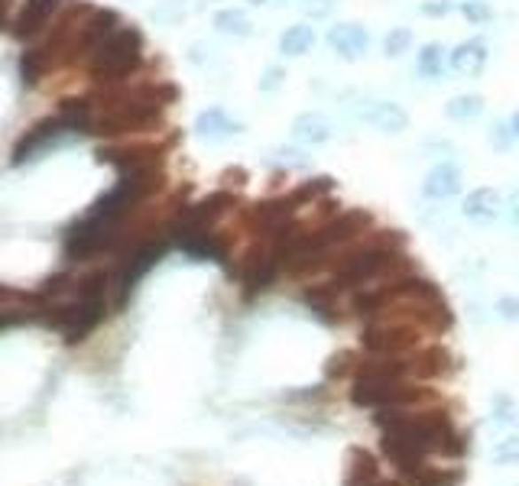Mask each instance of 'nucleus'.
I'll return each mask as SVG.
<instances>
[{"label": "nucleus", "mask_w": 519, "mask_h": 486, "mask_svg": "<svg viewBox=\"0 0 519 486\" xmlns=\"http://www.w3.org/2000/svg\"><path fill=\"white\" fill-rule=\"evenodd\" d=\"M166 250H169V243L162 240H146V243H140L137 250L127 256V260L121 263V270H117V279H114V305L117 309H123L127 305V299L133 295V289H137V282L146 276V272L156 266V263L166 256Z\"/></svg>", "instance_id": "7ed1b4c3"}, {"label": "nucleus", "mask_w": 519, "mask_h": 486, "mask_svg": "<svg viewBox=\"0 0 519 486\" xmlns=\"http://www.w3.org/2000/svg\"><path fill=\"white\" fill-rule=\"evenodd\" d=\"M461 13H464V20H471V23H487V20H491V7H487L484 0H464Z\"/></svg>", "instance_id": "72a5a7b5"}, {"label": "nucleus", "mask_w": 519, "mask_h": 486, "mask_svg": "<svg viewBox=\"0 0 519 486\" xmlns=\"http://www.w3.org/2000/svg\"><path fill=\"white\" fill-rule=\"evenodd\" d=\"M461 470H442V467H419L409 477V486H458Z\"/></svg>", "instance_id": "a878e982"}, {"label": "nucleus", "mask_w": 519, "mask_h": 486, "mask_svg": "<svg viewBox=\"0 0 519 486\" xmlns=\"http://www.w3.org/2000/svg\"><path fill=\"white\" fill-rule=\"evenodd\" d=\"M422 399L425 389H419V386H409L406 380H387L377 373H358L354 389H350V403L360 409H409Z\"/></svg>", "instance_id": "f03ea898"}, {"label": "nucleus", "mask_w": 519, "mask_h": 486, "mask_svg": "<svg viewBox=\"0 0 519 486\" xmlns=\"http://www.w3.org/2000/svg\"><path fill=\"white\" fill-rule=\"evenodd\" d=\"M500 208H503L500 192H497V188H491V185H481V188H474L471 195L464 198L461 211H464V217H468V221H474V224H491V221H497V217H500Z\"/></svg>", "instance_id": "4468645a"}, {"label": "nucleus", "mask_w": 519, "mask_h": 486, "mask_svg": "<svg viewBox=\"0 0 519 486\" xmlns=\"http://www.w3.org/2000/svg\"><path fill=\"white\" fill-rule=\"evenodd\" d=\"M68 130V123L62 121V114H52V117H46V121H39L33 123L23 137L17 140V146H13V166H23V162L29 160H36L39 153L46 150V146H52V143L59 140V137H66Z\"/></svg>", "instance_id": "0eeeda50"}, {"label": "nucleus", "mask_w": 519, "mask_h": 486, "mask_svg": "<svg viewBox=\"0 0 519 486\" xmlns=\"http://www.w3.org/2000/svg\"><path fill=\"white\" fill-rule=\"evenodd\" d=\"M510 217H513V224L519 227V188L510 195Z\"/></svg>", "instance_id": "ea45409f"}, {"label": "nucleus", "mask_w": 519, "mask_h": 486, "mask_svg": "<svg viewBox=\"0 0 519 486\" xmlns=\"http://www.w3.org/2000/svg\"><path fill=\"white\" fill-rule=\"evenodd\" d=\"M143 59V36L133 27H117L101 46L91 52L88 66L98 82H121L140 66Z\"/></svg>", "instance_id": "f257e3e1"}, {"label": "nucleus", "mask_w": 519, "mask_h": 486, "mask_svg": "<svg viewBox=\"0 0 519 486\" xmlns=\"http://www.w3.org/2000/svg\"><path fill=\"white\" fill-rule=\"evenodd\" d=\"M305 305L311 309L315 318L334 325V321L341 318V289L334 282H328V286H311V289L305 292Z\"/></svg>", "instance_id": "6ab92c4d"}, {"label": "nucleus", "mask_w": 519, "mask_h": 486, "mask_svg": "<svg viewBox=\"0 0 519 486\" xmlns=\"http://www.w3.org/2000/svg\"><path fill=\"white\" fill-rule=\"evenodd\" d=\"M510 127H513V133H516V140H519V111L513 114V121H510Z\"/></svg>", "instance_id": "c03bdc74"}, {"label": "nucleus", "mask_w": 519, "mask_h": 486, "mask_svg": "<svg viewBox=\"0 0 519 486\" xmlns=\"http://www.w3.org/2000/svg\"><path fill=\"white\" fill-rule=\"evenodd\" d=\"M254 7H266V4H286V0H250Z\"/></svg>", "instance_id": "37998d69"}, {"label": "nucleus", "mask_w": 519, "mask_h": 486, "mask_svg": "<svg viewBox=\"0 0 519 486\" xmlns=\"http://www.w3.org/2000/svg\"><path fill=\"white\" fill-rule=\"evenodd\" d=\"M409 49H413V33H409L406 27L389 29L387 39H383V56H387V59H399V56H406Z\"/></svg>", "instance_id": "c85d7f7f"}, {"label": "nucleus", "mask_w": 519, "mask_h": 486, "mask_svg": "<svg viewBox=\"0 0 519 486\" xmlns=\"http://www.w3.org/2000/svg\"><path fill=\"white\" fill-rule=\"evenodd\" d=\"M215 27L221 33H231V36H250V20L240 10H221L215 17Z\"/></svg>", "instance_id": "cd10ccee"}, {"label": "nucleus", "mask_w": 519, "mask_h": 486, "mask_svg": "<svg viewBox=\"0 0 519 486\" xmlns=\"http://www.w3.org/2000/svg\"><path fill=\"white\" fill-rule=\"evenodd\" d=\"M374 480H377V458L367 448H350L344 486H370Z\"/></svg>", "instance_id": "aec40b11"}, {"label": "nucleus", "mask_w": 519, "mask_h": 486, "mask_svg": "<svg viewBox=\"0 0 519 486\" xmlns=\"http://www.w3.org/2000/svg\"><path fill=\"white\" fill-rule=\"evenodd\" d=\"M231 205H234V198L227 195V192L208 195V198H201L199 205H192L189 211L179 217V224H176V227H189V231H192V227H211Z\"/></svg>", "instance_id": "dca6fc26"}, {"label": "nucleus", "mask_w": 519, "mask_h": 486, "mask_svg": "<svg viewBox=\"0 0 519 486\" xmlns=\"http://www.w3.org/2000/svg\"><path fill=\"white\" fill-rule=\"evenodd\" d=\"M293 140L303 143V146H321V143L331 140V123L325 114L318 111H305L293 121Z\"/></svg>", "instance_id": "a211bd4d"}, {"label": "nucleus", "mask_w": 519, "mask_h": 486, "mask_svg": "<svg viewBox=\"0 0 519 486\" xmlns=\"http://www.w3.org/2000/svg\"><path fill=\"white\" fill-rule=\"evenodd\" d=\"M270 162H276V166H283V169H303V166H309V156H305L303 150H295V146H279V150H273Z\"/></svg>", "instance_id": "7c9ffc66"}, {"label": "nucleus", "mask_w": 519, "mask_h": 486, "mask_svg": "<svg viewBox=\"0 0 519 486\" xmlns=\"http://www.w3.org/2000/svg\"><path fill=\"white\" fill-rule=\"evenodd\" d=\"M493 460L497 464H519V438H507L493 448Z\"/></svg>", "instance_id": "473e14b6"}, {"label": "nucleus", "mask_w": 519, "mask_h": 486, "mask_svg": "<svg viewBox=\"0 0 519 486\" xmlns=\"http://www.w3.org/2000/svg\"><path fill=\"white\" fill-rule=\"evenodd\" d=\"M59 7H62V0H27L23 10L17 13V20H13L10 33L17 39L36 36V33H43V27H46L49 20L56 17Z\"/></svg>", "instance_id": "9b49d317"}, {"label": "nucleus", "mask_w": 519, "mask_h": 486, "mask_svg": "<svg viewBox=\"0 0 519 486\" xmlns=\"http://www.w3.org/2000/svg\"><path fill=\"white\" fill-rule=\"evenodd\" d=\"M516 143V133H513L510 123H493L491 127V146L497 153H507Z\"/></svg>", "instance_id": "2f4dec72"}, {"label": "nucleus", "mask_w": 519, "mask_h": 486, "mask_svg": "<svg viewBox=\"0 0 519 486\" xmlns=\"http://www.w3.org/2000/svg\"><path fill=\"white\" fill-rule=\"evenodd\" d=\"M237 130H240V123L231 121V117H227L221 107H215V111H205L199 117V133L205 137V140H227V137H234Z\"/></svg>", "instance_id": "5701e85b"}, {"label": "nucleus", "mask_w": 519, "mask_h": 486, "mask_svg": "<svg viewBox=\"0 0 519 486\" xmlns=\"http://www.w3.org/2000/svg\"><path fill=\"white\" fill-rule=\"evenodd\" d=\"M354 366H358V354H354V350H338V354L325 364V376H328V380H341V376L354 373Z\"/></svg>", "instance_id": "c756f323"}, {"label": "nucleus", "mask_w": 519, "mask_h": 486, "mask_svg": "<svg viewBox=\"0 0 519 486\" xmlns=\"http://www.w3.org/2000/svg\"><path fill=\"white\" fill-rule=\"evenodd\" d=\"M461 192V172L452 162H438V166L429 169V176L422 182V195L432 198V201H448Z\"/></svg>", "instance_id": "2eb2a0df"}, {"label": "nucleus", "mask_w": 519, "mask_h": 486, "mask_svg": "<svg viewBox=\"0 0 519 486\" xmlns=\"http://www.w3.org/2000/svg\"><path fill=\"white\" fill-rule=\"evenodd\" d=\"M7 13H10V0H0V29L7 27Z\"/></svg>", "instance_id": "79ce46f5"}, {"label": "nucleus", "mask_w": 519, "mask_h": 486, "mask_svg": "<svg viewBox=\"0 0 519 486\" xmlns=\"http://www.w3.org/2000/svg\"><path fill=\"white\" fill-rule=\"evenodd\" d=\"M444 49L438 43H429V46L419 49V59H415V72L422 78H442L444 72Z\"/></svg>", "instance_id": "b1692460"}, {"label": "nucleus", "mask_w": 519, "mask_h": 486, "mask_svg": "<svg viewBox=\"0 0 519 486\" xmlns=\"http://www.w3.org/2000/svg\"><path fill=\"white\" fill-rule=\"evenodd\" d=\"M425 13H432V17H442V13H452V4L448 0H435V4H425Z\"/></svg>", "instance_id": "58836bf2"}, {"label": "nucleus", "mask_w": 519, "mask_h": 486, "mask_svg": "<svg viewBox=\"0 0 519 486\" xmlns=\"http://www.w3.org/2000/svg\"><path fill=\"white\" fill-rule=\"evenodd\" d=\"M311 46H315V29H311L309 23H293V27L279 36V52H283L286 59L309 56Z\"/></svg>", "instance_id": "4be33fe9"}, {"label": "nucleus", "mask_w": 519, "mask_h": 486, "mask_svg": "<svg viewBox=\"0 0 519 486\" xmlns=\"http://www.w3.org/2000/svg\"><path fill=\"white\" fill-rule=\"evenodd\" d=\"M422 341L419 325L406 318H377L374 325H367L364 331V347L370 354H387V357H403L406 350H413Z\"/></svg>", "instance_id": "20e7f679"}, {"label": "nucleus", "mask_w": 519, "mask_h": 486, "mask_svg": "<svg viewBox=\"0 0 519 486\" xmlns=\"http://www.w3.org/2000/svg\"><path fill=\"white\" fill-rule=\"evenodd\" d=\"M370 486H406V480H399V477H389V480H374Z\"/></svg>", "instance_id": "a19ab883"}, {"label": "nucleus", "mask_w": 519, "mask_h": 486, "mask_svg": "<svg viewBox=\"0 0 519 486\" xmlns=\"http://www.w3.org/2000/svg\"><path fill=\"white\" fill-rule=\"evenodd\" d=\"M305 7V13L309 17H328V13H334V7H338V0H305L303 4Z\"/></svg>", "instance_id": "c9c22d12"}, {"label": "nucleus", "mask_w": 519, "mask_h": 486, "mask_svg": "<svg viewBox=\"0 0 519 486\" xmlns=\"http://www.w3.org/2000/svg\"><path fill=\"white\" fill-rule=\"evenodd\" d=\"M500 315L503 318H510V321H519V299H500Z\"/></svg>", "instance_id": "4c0bfd02"}, {"label": "nucleus", "mask_w": 519, "mask_h": 486, "mask_svg": "<svg viewBox=\"0 0 519 486\" xmlns=\"http://www.w3.org/2000/svg\"><path fill=\"white\" fill-rule=\"evenodd\" d=\"M487 43L484 39H468V43H461V46L454 49L452 56H448V68L452 72H458V75H477V72H484V66H487Z\"/></svg>", "instance_id": "f3484780"}, {"label": "nucleus", "mask_w": 519, "mask_h": 486, "mask_svg": "<svg viewBox=\"0 0 519 486\" xmlns=\"http://www.w3.org/2000/svg\"><path fill=\"white\" fill-rule=\"evenodd\" d=\"M276 272H279V256H276V247H273V240H270V243H256V247H250V250L244 253L237 276L244 279V289L250 292V295H256V292H263L273 286Z\"/></svg>", "instance_id": "423d86ee"}, {"label": "nucleus", "mask_w": 519, "mask_h": 486, "mask_svg": "<svg viewBox=\"0 0 519 486\" xmlns=\"http://www.w3.org/2000/svg\"><path fill=\"white\" fill-rule=\"evenodd\" d=\"M176 243H179L182 253H189L195 260H215L224 263L227 260V243L224 237H217L211 227H172Z\"/></svg>", "instance_id": "1a4fd4ad"}, {"label": "nucleus", "mask_w": 519, "mask_h": 486, "mask_svg": "<svg viewBox=\"0 0 519 486\" xmlns=\"http://www.w3.org/2000/svg\"><path fill=\"white\" fill-rule=\"evenodd\" d=\"M370 227H374V217H370L367 211H360V208H350L344 215L328 217V221L318 227V237L334 250V247H344V243H354L364 234H370Z\"/></svg>", "instance_id": "6e6552de"}, {"label": "nucleus", "mask_w": 519, "mask_h": 486, "mask_svg": "<svg viewBox=\"0 0 519 486\" xmlns=\"http://www.w3.org/2000/svg\"><path fill=\"white\" fill-rule=\"evenodd\" d=\"M283 78H286V72H283L279 66L266 68V72H263V82H260V88H263V91H276V88L283 84Z\"/></svg>", "instance_id": "e433bc0d"}, {"label": "nucleus", "mask_w": 519, "mask_h": 486, "mask_svg": "<svg viewBox=\"0 0 519 486\" xmlns=\"http://www.w3.org/2000/svg\"><path fill=\"white\" fill-rule=\"evenodd\" d=\"M117 27H121V17H117L114 10H88V20L78 27V39L72 43V59H78V56L91 59V52H95Z\"/></svg>", "instance_id": "9d476101"}, {"label": "nucleus", "mask_w": 519, "mask_h": 486, "mask_svg": "<svg viewBox=\"0 0 519 486\" xmlns=\"http://www.w3.org/2000/svg\"><path fill=\"white\" fill-rule=\"evenodd\" d=\"M360 121L367 123V127H374V130L393 137V133H403L409 127V114L397 101H370L360 111Z\"/></svg>", "instance_id": "f8f14e48"}, {"label": "nucleus", "mask_w": 519, "mask_h": 486, "mask_svg": "<svg viewBox=\"0 0 519 486\" xmlns=\"http://www.w3.org/2000/svg\"><path fill=\"white\" fill-rule=\"evenodd\" d=\"M328 46L338 52L341 59H360L364 52L370 49V33L360 23H338V27H331L328 33Z\"/></svg>", "instance_id": "ddd939ff"}, {"label": "nucleus", "mask_w": 519, "mask_h": 486, "mask_svg": "<svg viewBox=\"0 0 519 486\" xmlns=\"http://www.w3.org/2000/svg\"><path fill=\"white\" fill-rule=\"evenodd\" d=\"M46 68H49V56L43 49H29L20 59V78H23V84H36Z\"/></svg>", "instance_id": "bb28decb"}, {"label": "nucleus", "mask_w": 519, "mask_h": 486, "mask_svg": "<svg viewBox=\"0 0 519 486\" xmlns=\"http://www.w3.org/2000/svg\"><path fill=\"white\" fill-rule=\"evenodd\" d=\"M464 451H468V438H464V435H458V431H454L452 438L444 441L442 444V451H438V454H444V458H461Z\"/></svg>", "instance_id": "f704fd0d"}, {"label": "nucleus", "mask_w": 519, "mask_h": 486, "mask_svg": "<svg viewBox=\"0 0 519 486\" xmlns=\"http://www.w3.org/2000/svg\"><path fill=\"white\" fill-rule=\"evenodd\" d=\"M444 114L452 117V121H474V117H481L484 114V98L481 94H458V98H452L448 101V107H444Z\"/></svg>", "instance_id": "393cba45"}, {"label": "nucleus", "mask_w": 519, "mask_h": 486, "mask_svg": "<svg viewBox=\"0 0 519 486\" xmlns=\"http://www.w3.org/2000/svg\"><path fill=\"white\" fill-rule=\"evenodd\" d=\"M448 366H452V354L442 344L422 347V354L413 357V373L419 380H435V376L448 373Z\"/></svg>", "instance_id": "412c9836"}, {"label": "nucleus", "mask_w": 519, "mask_h": 486, "mask_svg": "<svg viewBox=\"0 0 519 486\" xmlns=\"http://www.w3.org/2000/svg\"><path fill=\"white\" fill-rule=\"evenodd\" d=\"M117 240V221H104V217L85 215L82 221L68 227L66 234V256L68 260H88L95 253L107 250Z\"/></svg>", "instance_id": "39448f33"}]
</instances>
